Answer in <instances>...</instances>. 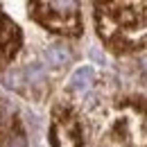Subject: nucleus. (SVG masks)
<instances>
[{
    "instance_id": "obj_1",
    "label": "nucleus",
    "mask_w": 147,
    "mask_h": 147,
    "mask_svg": "<svg viewBox=\"0 0 147 147\" xmlns=\"http://www.w3.org/2000/svg\"><path fill=\"white\" fill-rule=\"evenodd\" d=\"M95 25L111 50H140L147 43V0H95Z\"/></svg>"
},
{
    "instance_id": "obj_2",
    "label": "nucleus",
    "mask_w": 147,
    "mask_h": 147,
    "mask_svg": "<svg viewBox=\"0 0 147 147\" xmlns=\"http://www.w3.org/2000/svg\"><path fill=\"white\" fill-rule=\"evenodd\" d=\"M30 14L45 30L79 36L82 20H79V2L77 0H30Z\"/></svg>"
},
{
    "instance_id": "obj_3",
    "label": "nucleus",
    "mask_w": 147,
    "mask_h": 147,
    "mask_svg": "<svg viewBox=\"0 0 147 147\" xmlns=\"http://www.w3.org/2000/svg\"><path fill=\"white\" fill-rule=\"evenodd\" d=\"M118 134L122 136L127 147H147V109L138 104L122 107V115L118 120Z\"/></svg>"
},
{
    "instance_id": "obj_4",
    "label": "nucleus",
    "mask_w": 147,
    "mask_h": 147,
    "mask_svg": "<svg viewBox=\"0 0 147 147\" xmlns=\"http://www.w3.org/2000/svg\"><path fill=\"white\" fill-rule=\"evenodd\" d=\"M52 147H82V131L75 113L66 107H57L50 127Z\"/></svg>"
},
{
    "instance_id": "obj_5",
    "label": "nucleus",
    "mask_w": 147,
    "mask_h": 147,
    "mask_svg": "<svg viewBox=\"0 0 147 147\" xmlns=\"http://www.w3.org/2000/svg\"><path fill=\"white\" fill-rule=\"evenodd\" d=\"M20 43H23V36H20V30L16 27V23H11L0 11V70L16 57Z\"/></svg>"
},
{
    "instance_id": "obj_6",
    "label": "nucleus",
    "mask_w": 147,
    "mask_h": 147,
    "mask_svg": "<svg viewBox=\"0 0 147 147\" xmlns=\"http://www.w3.org/2000/svg\"><path fill=\"white\" fill-rule=\"evenodd\" d=\"M93 79H95V73H93V68H79L77 73L70 77V88L77 93H84V91H88L91 88V84H93Z\"/></svg>"
},
{
    "instance_id": "obj_7",
    "label": "nucleus",
    "mask_w": 147,
    "mask_h": 147,
    "mask_svg": "<svg viewBox=\"0 0 147 147\" xmlns=\"http://www.w3.org/2000/svg\"><path fill=\"white\" fill-rule=\"evenodd\" d=\"M45 61L50 63V66H55V68H63V66H68L70 63V52L66 50V48H61V45H52V48H48L45 50Z\"/></svg>"
},
{
    "instance_id": "obj_8",
    "label": "nucleus",
    "mask_w": 147,
    "mask_h": 147,
    "mask_svg": "<svg viewBox=\"0 0 147 147\" xmlns=\"http://www.w3.org/2000/svg\"><path fill=\"white\" fill-rule=\"evenodd\" d=\"M23 84H30L32 88H43L45 86V73L41 66H27L23 70Z\"/></svg>"
},
{
    "instance_id": "obj_9",
    "label": "nucleus",
    "mask_w": 147,
    "mask_h": 147,
    "mask_svg": "<svg viewBox=\"0 0 147 147\" xmlns=\"http://www.w3.org/2000/svg\"><path fill=\"white\" fill-rule=\"evenodd\" d=\"M2 147H25V136H23V131L16 127V131H11V134L5 138Z\"/></svg>"
}]
</instances>
